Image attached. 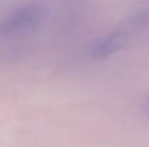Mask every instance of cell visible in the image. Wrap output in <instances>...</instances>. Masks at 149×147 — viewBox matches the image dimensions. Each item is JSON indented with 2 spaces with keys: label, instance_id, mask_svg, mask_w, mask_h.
<instances>
[{
  "label": "cell",
  "instance_id": "cell-1",
  "mask_svg": "<svg viewBox=\"0 0 149 147\" xmlns=\"http://www.w3.org/2000/svg\"><path fill=\"white\" fill-rule=\"evenodd\" d=\"M49 14L41 1H28L12 8L0 18V38L21 39L33 35L42 27Z\"/></svg>",
  "mask_w": 149,
  "mask_h": 147
},
{
  "label": "cell",
  "instance_id": "cell-2",
  "mask_svg": "<svg viewBox=\"0 0 149 147\" xmlns=\"http://www.w3.org/2000/svg\"><path fill=\"white\" fill-rule=\"evenodd\" d=\"M130 39L131 36L118 25L93 39L89 46V56L97 61L107 60L120 52L127 46Z\"/></svg>",
  "mask_w": 149,
  "mask_h": 147
},
{
  "label": "cell",
  "instance_id": "cell-3",
  "mask_svg": "<svg viewBox=\"0 0 149 147\" xmlns=\"http://www.w3.org/2000/svg\"><path fill=\"white\" fill-rule=\"evenodd\" d=\"M119 26L130 36H134L149 29V5L140 7L132 13H130L126 20L119 23Z\"/></svg>",
  "mask_w": 149,
  "mask_h": 147
},
{
  "label": "cell",
  "instance_id": "cell-4",
  "mask_svg": "<svg viewBox=\"0 0 149 147\" xmlns=\"http://www.w3.org/2000/svg\"><path fill=\"white\" fill-rule=\"evenodd\" d=\"M141 112L149 117V95L141 102Z\"/></svg>",
  "mask_w": 149,
  "mask_h": 147
}]
</instances>
